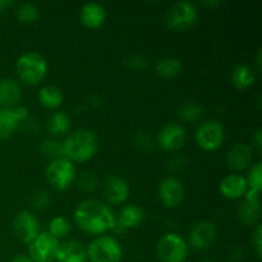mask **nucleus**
Returning a JSON list of instances; mask_svg holds the SVG:
<instances>
[{
	"instance_id": "obj_1",
	"label": "nucleus",
	"mask_w": 262,
	"mask_h": 262,
	"mask_svg": "<svg viewBox=\"0 0 262 262\" xmlns=\"http://www.w3.org/2000/svg\"><path fill=\"white\" fill-rule=\"evenodd\" d=\"M115 220L117 217L109 206L97 200H84L74 210L76 224L90 234H102L113 230Z\"/></svg>"
},
{
	"instance_id": "obj_2",
	"label": "nucleus",
	"mask_w": 262,
	"mask_h": 262,
	"mask_svg": "<svg viewBox=\"0 0 262 262\" xmlns=\"http://www.w3.org/2000/svg\"><path fill=\"white\" fill-rule=\"evenodd\" d=\"M64 158L69 161H87L96 154L97 137L95 132L79 128L69 133L68 137L61 142Z\"/></svg>"
},
{
	"instance_id": "obj_3",
	"label": "nucleus",
	"mask_w": 262,
	"mask_h": 262,
	"mask_svg": "<svg viewBox=\"0 0 262 262\" xmlns=\"http://www.w3.org/2000/svg\"><path fill=\"white\" fill-rule=\"evenodd\" d=\"M15 69L25 83L37 84L48 74V61L36 51H27L18 58Z\"/></svg>"
},
{
	"instance_id": "obj_4",
	"label": "nucleus",
	"mask_w": 262,
	"mask_h": 262,
	"mask_svg": "<svg viewBox=\"0 0 262 262\" xmlns=\"http://www.w3.org/2000/svg\"><path fill=\"white\" fill-rule=\"evenodd\" d=\"M122 257V246L109 235L95 238L87 248V260L91 262H120Z\"/></svg>"
},
{
	"instance_id": "obj_5",
	"label": "nucleus",
	"mask_w": 262,
	"mask_h": 262,
	"mask_svg": "<svg viewBox=\"0 0 262 262\" xmlns=\"http://www.w3.org/2000/svg\"><path fill=\"white\" fill-rule=\"evenodd\" d=\"M156 252L161 262H184L188 255V245L177 233H166L159 241Z\"/></svg>"
},
{
	"instance_id": "obj_6",
	"label": "nucleus",
	"mask_w": 262,
	"mask_h": 262,
	"mask_svg": "<svg viewBox=\"0 0 262 262\" xmlns=\"http://www.w3.org/2000/svg\"><path fill=\"white\" fill-rule=\"evenodd\" d=\"M45 176L54 188L64 191L76 179V168L68 159H55V160H51L46 166Z\"/></svg>"
},
{
	"instance_id": "obj_7",
	"label": "nucleus",
	"mask_w": 262,
	"mask_h": 262,
	"mask_svg": "<svg viewBox=\"0 0 262 262\" xmlns=\"http://www.w3.org/2000/svg\"><path fill=\"white\" fill-rule=\"evenodd\" d=\"M199 10L191 2H178L170 7L166 14V23L173 30H186L197 22Z\"/></svg>"
},
{
	"instance_id": "obj_8",
	"label": "nucleus",
	"mask_w": 262,
	"mask_h": 262,
	"mask_svg": "<svg viewBox=\"0 0 262 262\" xmlns=\"http://www.w3.org/2000/svg\"><path fill=\"white\" fill-rule=\"evenodd\" d=\"M197 143L206 151H215L224 143L225 132L217 120H205L196 129Z\"/></svg>"
},
{
	"instance_id": "obj_9",
	"label": "nucleus",
	"mask_w": 262,
	"mask_h": 262,
	"mask_svg": "<svg viewBox=\"0 0 262 262\" xmlns=\"http://www.w3.org/2000/svg\"><path fill=\"white\" fill-rule=\"evenodd\" d=\"M59 241L49 232L40 234L30 243V257L33 262H53L55 260Z\"/></svg>"
},
{
	"instance_id": "obj_10",
	"label": "nucleus",
	"mask_w": 262,
	"mask_h": 262,
	"mask_svg": "<svg viewBox=\"0 0 262 262\" xmlns=\"http://www.w3.org/2000/svg\"><path fill=\"white\" fill-rule=\"evenodd\" d=\"M13 230L20 242L30 245L40 234V223L37 217L27 210L19 211L13 220Z\"/></svg>"
},
{
	"instance_id": "obj_11",
	"label": "nucleus",
	"mask_w": 262,
	"mask_h": 262,
	"mask_svg": "<svg viewBox=\"0 0 262 262\" xmlns=\"http://www.w3.org/2000/svg\"><path fill=\"white\" fill-rule=\"evenodd\" d=\"M28 117V110L25 106L2 107L0 109V140L9 138L19 123Z\"/></svg>"
},
{
	"instance_id": "obj_12",
	"label": "nucleus",
	"mask_w": 262,
	"mask_h": 262,
	"mask_svg": "<svg viewBox=\"0 0 262 262\" xmlns=\"http://www.w3.org/2000/svg\"><path fill=\"white\" fill-rule=\"evenodd\" d=\"M216 238V227L212 222L204 220L194 225L189 232V245L197 251H204L212 245Z\"/></svg>"
},
{
	"instance_id": "obj_13",
	"label": "nucleus",
	"mask_w": 262,
	"mask_h": 262,
	"mask_svg": "<svg viewBox=\"0 0 262 262\" xmlns=\"http://www.w3.org/2000/svg\"><path fill=\"white\" fill-rule=\"evenodd\" d=\"M187 133L184 127L177 123H169L164 125L158 135V143L161 148L168 151H174L184 145Z\"/></svg>"
},
{
	"instance_id": "obj_14",
	"label": "nucleus",
	"mask_w": 262,
	"mask_h": 262,
	"mask_svg": "<svg viewBox=\"0 0 262 262\" xmlns=\"http://www.w3.org/2000/svg\"><path fill=\"white\" fill-rule=\"evenodd\" d=\"M159 194H160L161 202L169 209H173L183 201V184L176 177H166L159 184Z\"/></svg>"
},
{
	"instance_id": "obj_15",
	"label": "nucleus",
	"mask_w": 262,
	"mask_h": 262,
	"mask_svg": "<svg viewBox=\"0 0 262 262\" xmlns=\"http://www.w3.org/2000/svg\"><path fill=\"white\" fill-rule=\"evenodd\" d=\"M55 260L58 262H86V246L79 241H67L64 243H59Z\"/></svg>"
},
{
	"instance_id": "obj_16",
	"label": "nucleus",
	"mask_w": 262,
	"mask_h": 262,
	"mask_svg": "<svg viewBox=\"0 0 262 262\" xmlns=\"http://www.w3.org/2000/svg\"><path fill=\"white\" fill-rule=\"evenodd\" d=\"M253 150L247 143H235L227 154L228 166L233 170H243L251 165Z\"/></svg>"
},
{
	"instance_id": "obj_17",
	"label": "nucleus",
	"mask_w": 262,
	"mask_h": 262,
	"mask_svg": "<svg viewBox=\"0 0 262 262\" xmlns=\"http://www.w3.org/2000/svg\"><path fill=\"white\" fill-rule=\"evenodd\" d=\"M219 189L223 196L227 197V199H241L242 196H245L248 189L247 181H246L245 177L239 176V174H229L220 182Z\"/></svg>"
},
{
	"instance_id": "obj_18",
	"label": "nucleus",
	"mask_w": 262,
	"mask_h": 262,
	"mask_svg": "<svg viewBox=\"0 0 262 262\" xmlns=\"http://www.w3.org/2000/svg\"><path fill=\"white\" fill-rule=\"evenodd\" d=\"M105 197L110 204H123L129 196V186L119 177H109L104 186Z\"/></svg>"
},
{
	"instance_id": "obj_19",
	"label": "nucleus",
	"mask_w": 262,
	"mask_h": 262,
	"mask_svg": "<svg viewBox=\"0 0 262 262\" xmlns=\"http://www.w3.org/2000/svg\"><path fill=\"white\" fill-rule=\"evenodd\" d=\"M81 22L89 28H97L104 25L106 19V10L100 3L90 2L83 4L79 10Z\"/></svg>"
},
{
	"instance_id": "obj_20",
	"label": "nucleus",
	"mask_w": 262,
	"mask_h": 262,
	"mask_svg": "<svg viewBox=\"0 0 262 262\" xmlns=\"http://www.w3.org/2000/svg\"><path fill=\"white\" fill-rule=\"evenodd\" d=\"M22 96L20 84L13 78H4L0 81V105L12 107L17 104Z\"/></svg>"
},
{
	"instance_id": "obj_21",
	"label": "nucleus",
	"mask_w": 262,
	"mask_h": 262,
	"mask_svg": "<svg viewBox=\"0 0 262 262\" xmlns=\"http://www.w3.org/2000/svg\"><path fill=\"white\" fill-rule=\"evenodd\" d=\"M143 217H145V212L141 207L136 206V205H125L120 210L117 223L122 225L125 230H128L140 227L141 223L143 222Z\"/></svg>"
},
{
	"instance_id": "obj_22",
	"label": "nucleus",
	"mask_w": 262,
	"mask_h": 262,
	"mask_svg": "<svg viewBox=\"0 0 262 262\" xmlns=\"http://www.w3.org/2000/svg\"><path fill=\"white\" fill-rule=\"evenodd\" d=\"M256 81V74L253 69L247 64H237L232 71V83L237 89H248Z\"/></svg>"
},
{
	"instance_id": "obj_23",
	"label": "nucleus",
	"mask_w": 262,
	"mask_h": 262,
	"mask_svg": "<svg viewBox=\"0 0 262 262\" xmlns=\"http://www.w3.org/2000/svg\"><path fill=\"white\" fill-rule=\"evenodd\" d=\"M38 101L41 102V105L49 109H55L59 107L63 102V92L59 87L53 86V84H46V86L41 87L40 91H38Z\"/></svg>"
},
{
	"instance_id": "obj_24",
	"label": "nucleus",
	"mask_w": 262,
	"mask_h": 262,
	"mask_svg": "<svg viewBox=\"0 0 262 262\" xmlns=\"http://www.w3.org/2000/svg\"><path fill=\"white\" fill-rule=\"evenodd\" d=\"M182 68H183L182 61L174 56H166V58L160 59L155 66L156 73L164 78H174L181 74Z\"/></svg>"
},
{
	"instance_id": "obj_25",
	"label": "nucleus",
	"mask_w": 262,
	"mask_h": 262,
	"mask_svg": "<svg viewBox=\"0 0 262 262\" xmlns=\"http://www.w3.org/2000/svg\"><path fill=\"white\" fill-rule=\"evenodd\" d=\"M71 118L67 113L58 110L50 115L48 120V129L53 136H60L71 129Z\"/></svg>"
},
{
	"instance_id": "obj_26",
	"label": "nucleus",
	"mask_w": 262,
	"mask_h": 262,
	"mask_svg": "<svg viewBox=\"0 0 262 262\" xmlns=\"http://www.w3.org/2000/svg\"><path fill=\"white\" fill-rule=\"evenodd\" d=\"M238 216L243 224L253 227L260 222V209H256V207L248 205L246 201H242L238 206Z\"/></svg>"
},
{
	"instance_id": "obj_27",
	"label": "nucleus",
	"mask_w": 262,
	"mask_h": 262,
	"mask_svg": "<svg viewBox=\"0 0 262 262\" xmlns=\"http://www.w3.org/2000/svg\"><path fill=\"white\" fill-rule=\"evenodd\" d=\"M15 15H17V19L19 22L33 23L40 17V10H38L37 5H35L33 3L26 2L18 5L17 10H15Z\"/></svg>"
},
{
	"instance_id": "obj_28",
	"label": "nucleus",
	"mask_w": 262,
	"mask_h": 262,
	"mask_svg": "<svg viewBox=\"0 0 262 262\" xmlns=\"http://www.w3.org/2000/svg\"><path fill=\"white\" fill-rule=\"evenodd\" d=\"M179 117L186 122H196L202 115V106L197 101H186L179 106Z\"/></svg>"
},
{
	"instance_id": "obj_29",
	"label": "nucleus",
	"mask_w": 262,
	"mask_h": 262,
	"mask_svg": "<svg viewBox=\"0 0 262 262\" xmlns=\"http://www.w3.org/2000/svg\"><path fill=\"white\" fill-rule=\"evenodd\" d=\"M71 223H69V220L67 217L55 216L51 219L50 224H49V233L59 241L60 238H64L71 232Z\"/></svg>"
},
{
	"instance_id": "obj_30",
	"label": "nucleus",
	"mask_w": 262,
	"mask_h": 262,
	"mask_svg": "<svg viewBox=\"0 0 262 262\" xmlns=\"http://www.w3.org/2000/svg\"><path fill=\"white\" fill-rule=\"evenodd\" d=\"M40 148L41 151H42V154H45L46 156L51 158L53 160L64 158L63 145H61V142H59V141L56 140H53V138L42 141L40 145Z\"/></svg>"
},
{
	"instance_id": "obj_31",
	"label": "nucleus",
	"mask_w": 262,
	"mask_h": 262,
	"mask_svg": "<svg viewBox=\"0 0 262 262\" xmlns=\"http://www.w3.org/2000/svg\"><path fill=\"white\" fill-rule=\"evenodd\" d=\"M247 181V186L251 189H256V191H260L261 189V183H262V164L256 163L255 165H252V168L248 171V176L246 178Z\"/></svg>"
},
{
	"instance_id": "obj_32",
	"label": "nucleus",
	"mask_w": 262,
	"mask_h": 262,
	"mask_svg": "<svg viewBox=\"0 0 262 262\" xmlns=\"http://www.w3.org/2000/svg\"><path fill=\"white\" fill-rule=\"evenodd\" d=\"M96 184H97V179L96 176H95L92 171H83L81 173L78 178V186L82 191H86V192H91L96 188Z\"/></svg>"
},
{
	"instance_id": "obj_33",
	"label": "nucleus",
	"mask_w": 262,
	"mask_h": 262,
	"mask_svg": "<svg viewBox=\"0 0 262 262\" xmlns=\"http://www.w3.org/2000/svg\"><path fill=\"white\" fill-rule=\"evenodd\" d=\"M127 66L135 71H141V69H145L147 67V60L141 54H133L127 59Z\"/></svg>"
},
{
	"instance_id": "obj_34",
	"label": "nucleus",
	"mask_w": 262,
	"mask_h": 262,
	"mask_svg": "<svg viewBox=\"0 0 262 262\" xmlns=\"http://www.w3.org/2000/svg\"><path fill=\"white\" fill-rule=\"evenodd\" d=\"M251 242H252L253 248H255V252L257 255V257L262 256V227L261 224L256 225L255 230L252 233V238H251Z\"/></svg>"
},
{
	"instance_id": "obj_35",
	"label": "nucleus",
	"mask_w": 262,
	"mask_h": 262,
	"mask_svg": "<svg viewBox=\"0 0 262 262\" xmlns=\"http://www.w3.org/2000/svg\"><path fill=\"white\" fill-rule=\"evenodd\" d=\"M49 204H50V196L48 192L38 191L33 194L32 205L35 209H43V207L49 206Z\"/></svg>"
},
{
	"instance_id": "obj_36",
	"label": "nucleus",
	"mask_w": 262,
	"mask_h": 262,
	"mask_svg": "<svg viewBox=\"0 0 262 262\" xmlns=\"http://www.w3.org/2000/svg\"><path fill=\"white\" fill-rule=\"evenodd\" d=\"M246 199L245 201L247 202L251 206L256 207V209H260V191H256V189H247V192L245 193Z\"/></svg>"
},
{
	"instance_id": "obj_37",
	"label": "nucleus",
	"mask_w": 262,
	"mask_h": 262,
	"mask_svg": "<svg viewBox=\"0 0 262 262\" xmlns=\"http://www.w3.org/2000/svg\"><path fill=\"white\" fill-rule=\"evenodd\" d=\"M135 143L138 146V148H141L143 151L152 147V140L147 135H143V133H138L135 140Z\"/></svg>"
},
{
	"instance_id": "obj_38",
	"label": "nucleus",
	"mask_w": 262,
	"mask_h": 262,
	"mask_svg": "<svg viewBox=\"0 0 262 262\" xmlns=\"http://www.w3.org/2000/svg\"><path fill=\"white\" fill-rule=\"evenodd\" d=\"M253 142H255L256 147H257L258 151H261L262 148V129L261 128H257L253 135Z\"/></svg>"
},
{
	"instance_id": "obj_39",
	"label": "nucleus",
	"mask_w": 262,
	"mask_h": 262,
	"mask_svg": "<svg viewBox=\"0 0 262 262\" xmlns=\"http://www.w3.org/2000/svg\"><path fill=\"white\" fill-rule=\"evenodd\" d=\"M10 262H33L32 258L30 256H26V255H17L10 260Z\"/></svg>"
},
{
	"instance_id": "obj_40",
	"label": "nucleus",
	"mask_w": 262,
	"mask_h": 262,
	"mask_svg": "<svg viewBox=\"0 0 262 262\" xmlns=\"http://www.w3.org/2000/svg\"><path fill=\"white\" fill-rule=\"evenodd\" d=\"M10 7H13L12 0H0V13L4 12V10L9 9Z\"/></svg>"
},
{
	"instance_id": "obj_41",
	"label": "nucleus",
	"mask_w": 262,
	"mask_h": 262,
	"mask_svg": "<svg viewBox=\"0 0 262 262\" xmlns=\"http://www.w3.org/2000/svg\"><path fill=\"white\" fill-rule=\"evenodd\" d=\"M202 4L207 5V7H214V5L222 4V2H220V0H216V2H204Z\"/></svg>"
},
{
	"instance_id": "obj_42",
	"label": "nucleus",
	"mask_w": 262,
	"mask_h": 262,
	"mask_svg": "<svg viewBox=\"0 0 262 262\" xmlns=\"http://www.w3.org/2000/svg\"><path fill=\"white\" fill-rule=\"evenodd\" d=\"M256 64H257V69L260 71L261 69V50H258L257 58H256Z\"/></svg>"
},
{
	"instance_id": "obj_43",
	"label": "nucleus",
	"mask_w": 262,
	"mask_h": 262,
	"mask_svg": "<svg viewBox=\"0 0 262 262\" xmlns=\"http://www.w3.org/2000/svg\"><path fill=\"white\" fill-rule=\"evenodd\" d=\"M201 262H214L212 260H209V258H206V260H202Z\"/></svg>"
}]
</instances>
